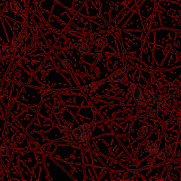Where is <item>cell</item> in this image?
Instances as JSON below:
<instances>
[{"label": "cell", "mask_w": 181, "mask_h": 181, "mask_svg": "<svg viewBox=\"0 0 181 181\" xmlns=\"http://www.w3.org/2000/svg\"><path fill=\"white\" fill-rule=\"evenodd\" d=\"M28 38V33L26 29H22V30L20 31L19 35L16 36L14 38L13 41H12L11 43V49L12 51L15 52L18 50L19 47L21 46V45Z\"/></svg>", "instance_id": "cell-1"}, {"label": "cell", "mask_w": 181, "mask_h": 181, "mask_svg": "<svg viewBox=\"0 0 181 181\" xmlns=\"http://www.w3.org/2000/svg\"><path fill=\"white\" fill-rule=\"evenodd\" d=\"M91 133L92 131L90 129L88 130H85L81 125L72 130L73 136L75 138L81 141V142H82V141L83 142H86V141L89 140L90 136H91Z\"/></svg>", "instance_id": "cell-2"}, {"label": "cell", "mask_w": 181, "mask_h": 181, "mask_svg": "<svg viewBox=\"0 0 181 181\" xmlns=\"http://www.w3.org/2000/svg\"><path fill=\"white\" fill-rule=\"evenodd\" d=\"M127 74H128V70L125 68H120V69H116L108 78V81H110L112 83L120 82L125 79Z\"/></svg>", "instance_id": "cell-3"}, {"label": "cell", "mask_w": 181, "mask_h": 181, "mask_svg": "<svg viewBox=\"0 0 181 181\" xmlns=\"http://www.w3.org/2000/svg\"><path fill=\"white\" fill-rule=\"evenodd\" d=\"M160 144H161L160 140L156 141V142H153V143L148 144L147 147H146V151L149 154L156 155V153L158 151V149H159Z\"/></svg>", "instance_id": "cell-4"}, {"label": "cell", "mask_w": 181, "mask_h": 181, "mask_svg": "<svg viewBox=\"0 0 181 181\" xmlns=\"http://www.w3.org/2000/svg\"><path fill=\"white\" fill-rule=\"evenodd\" d=\"M107 81H108V79H102V80H100V81H96L92 80L91 83H90L89 84L86 86V88H88V91H89L90 93H95V92L98 89L99 87L101 86L103 83L107 82Z\"/></svg>", "instance_id": "cell-5"}, {"label": "cell", "mask_w": 181, "mask_h": 181, "mask_svg": "<svg viewBox=\"0 0 181 181\" xmlns=\"http://www.w3.org/2000/svg\"><path fill=\"white\" fill-rule=\"evenodd\" d=\"M72 47L75 48L76 50H77L81 53H89L90 50L89 45H88V44L85 43H74L72 45Z\"/></svg>", "instance_id": "cell-6"}, {"label": "cell", "mask_w": 181, "mask_h": 181, "mask_svg": "<svg viewBox=\"0 0 181 181\" xmlns=\"http://www.w3.org/2000/svg\"><path fill=\"white\" fill-rule=\"evenodd\" d=\"M10 9L14 13L18 15H22L23 13H24V10H23L21 5L19 4L18 1H11L10 2Z\"/></svg>", "instance_id": "cell-7"}, {"label": "cell", "mask_w": 181, "mask_h": 181, "mask_svg": "<svg viewBox=\"0 0 181 181\" xmlns=\"http://www.w3.org/2000/svg\"><path fill=\"white\" fill-rule=\"evenodd\" d=\"M137 101H138L139 104L142 106H146L149 103V102L150 101V98H149V95L148 94L147 90L142 92L140 98Z\"/></svg>", "instance_id": "cell-8"}, {"label": "cell", "mask_w": 181, "mask_h": 181, "mask_svg": "<svg viewBox=\"0 0 181 181\" xmlns=\"http://www.w3.org/2000/svg\"><path fill=\"white\" fill-rule=\"evenodd\" d=\"M90 38L91 43L94 45L100 44L103 41V36L100 33H93V34L90 35Z\"/></svg>", "instance_id": "cell-9"}, {"label": "cell", "mask_w": 181, "mask_h": 181, "mask_svg": "<svg viewBox=\"0 0 181 181\" xmlns=\"http://www.w3.org/2000/svg\"><path fill=\"white\" fill-rule=\"evenodd\" d=\"M24 139H25V135L20 133V132H16V133L14 134V135L12 136L11 141L12 143L17 144L21 143Z\"/></svg>", "instance_id": "cell-10"}, {"label": "cell", "mask_w": 181, "mask_h": 181, "mask_svg": "<svg viewBox=\"0 0 181 181\" xmlns=\"http://www.w3.org/2000/svg\"><path fill=\"white\" fill-rule=\"evenodd\" d=\"M64 108H65V105H64V104L62 101L56 102V103L54 105L53 108H52V113L54 115L59 114V113L63 110Z\"/></svg>", "instance_id": "cell-11"}, {"label": "cell", "mask_w": 181, "mask_h": 181, "mask_svg": "<svg viewBox=\"0 0 181 181\" xmlns=\"http://www.w3.org/2000/svg\"><path fill=\"white\" fill-rule=\"evenodd\" d=\"M12 50L8 48H0V62L4 60L5 58L8 57L10 55H11Z\"/></svg>", "instance_id": "cell-12"}, {"label": "cell", "mask_w": 181, "mask_h": 181, "mask_svg": "<svg viewBox=\"0 0 181 181\" xmlns=\"http://www.w3.org/2000/svg\"><path fill=\"white\" fill-rule=\"evenodd\" d=\"M40 91H41V94L42 96L49 95L50 93H53V90H52L51 88L48 84H45V83H43V84L41 85V88H40Z\"/></svg>", "instance_id": "cell-13"}, {"label": "cell", "mask_w": 181, "mask_h": 181, "mask_svg": "<svg viewBox=\"0 0 181 181\" xmlns=\"http://www.w3.org/2000/svg\"><path fill=\"white\" fill-rule=\"evenodd\" d=\"M166 98H160L156 101V108L158 110H163L166 108Z\"/></svg>", "instance_id": "cell-14"}, {"label": "cell", "mask_w": 181, "mask_h": 181, "mask_svg": "<svg viewBox=\"0 0 181 181\" xmlns=\"http://www.w3.org/2000/svg\"><path fill=\"white\" fill-rule=\"evenodd\" d=\"M142 89H141L140 87L136 86L135 88L134 89L133 92H132V95H131L132 98L135 100H138L140 98L141 95H142Z\"/></svg>", "instance_id": "cell-15"}, {"label": "cell", "mask_w": 181, "mask_h": 181, "mask_svg": "<svg viewBox=\"0 0 181 181\" xmlns=\"http://www.w3.org/2000/svg\"><path fill=\"white\" fill-rule=\"evenodd\" d=\"M137 177L135 173H134L132 170H128L125 173L123 174V176L122 177V180H132V179L135 178Z\"/></svg>", "instance_id": "cell-16"}, {"label": "cell", "mask_w": 181, "mask_h": 181, "mask_svg": "<svg viewBox=\"0 0 181 181\" xmlns=\"http://www.w3.org/2000/svg\"><path fill=\"white\" fill-rule=\"evenodd\" d=\"M136 85L135 83H130V85H129L128 89H127V93H126V98L128 99L130 98V97H131L132 92H133L134 89L135 88Z\"/></svg>", "instance_id": "cell-17"}, {"label": "cell", "mask_w": 181, "mask_h": 181, "mask_svg": "<svg viewBox=\"0 0 181 181\" xmlns=\"http://www.w3.org/2000/svg\"><path fill=\"white\" fill-rule=\"evenodd\" d=\"M9 153V149L6 144H3L0 145V156H7Z\"/></svg>", "instance_id": "cell-18"}, {"label": "cell", "mask_w": 181, "mask_h": 181, "mask_svg": "<svg viewBox=\"0 0 181 181\" xmlns=\"http://www.w3.org/2000/svg\"><path fill=\"white\" fill-rule=\"evenodd\" d=\"M147 91L148 94L149 95V98H150V101H154L156 99H157L158 98V95L157 94H156L155 93H154L153 91H151V90H147Z\"/></svg>", "instance_id": "cell-19"}, {"label": "cell", "mask_w": 181, "mask_h": 181, "mask_svg": "<svg viewBox=\"0 0 181 181\" xmlns=\"http://www.w3.org/2000/svg\"><path fill=\"white\" fill-rule=\"evenodd\" d=\"M162 151L167 157V156H170V155L172 154V147H170V146H167L164 149H162Z\"/></svg>", "instance_id": "cell-20"}, {"label": "cell", "mask_w": 181, "mask_h": 181, "mask_svg": "<svg viewBox=\"0 0 181 181\" xmlns=\"http://www.w3.org/2000/svg\"><path fill=\"white\" fill-rule=\"evenodd\" d=\"M156 156H157V158H158V159L160 160H164L165 158H166V156L165 155L164 153L163 152L162 150L161 151H158L157 153H156Z\"/></svg>", "instance_id": "cell-21"}, {"label": "cell", "mask_w": 181, "mask_h": 181, "mask_svg": "<svg viewBox=\"0 0 181 181\" xmlns=\"http://www.w3.org/2000/svg\"><path fill=\"white\" fill-rule=\"evenodd\" d=\"M148 130H149V128H148V126H147V125H143L140 128V131L142 133H146V132H148Z\"/></svg>", "instance_id": "cell-22"}, {"label": "cell", "mask_w": 181, "mask_h": 181, "mask_svg": "<svg viewBox=\"0 0 181 181\" xmlns=\"http://www.w3.org/2000/svg\"><path fill=\"white\" fill-rule=\"evenodd\" d=\"M147 163L148 166H152V165L154 163V160L153 159V158H148L147 161Z\"/></svg>", "instance_id": "cell-23"}, {"label": "cell", "mask_w": 181, "mask_h": 181, "mask_svg": "<svg viewBox=\"0 0 181 181\" xmlns=\"http://www.w3.org/2000/svg\"><path fill=\"white\" fill-rule=\"evenodd\" d=\"M167 14H168V16H172L175 14V11L174 9H169L168 11H167Z\"/></svg>", "instance_id": "cell-24"}, {"label": "cell", "mask_w": 181, "mask_h": 181, "mask_svg": "<svg viewBox=\"0 0 181 181\" xmlns=\"http://www.w3.org/2000/svg\"><path fill=\"white\" fill-rule=\"evenodd\" d=\"M60 64H61V66H62V67H67V60H62V61H61V62H60Z\"/></svg>", "instance_id": "cell-25"}, {"label": "cell", "mask_w": 181, "mask_h": 181, "mask_svg": "<svg viewBox=\"0 0 181 181\" xmlns=\"http://www.w3.org/2000/svg\"><path fill=\"white\" fill-rule=\"evenodd\" d=\"M148 180L149 181H158V177H149V179H148Z\"/></svg>", "instance_id": "cell-26"}, {"label": "cell", "mask_w": 181, "mask_h": 181, "mask_svg": "<svg viewBox=\"0 0 181 181\" xmlns=\"http://www.w3.org/2000/svg\"><path fill=\"white\" fill-rule=\"evenodd\" d=\"M177 124L179 127H180L181 128V117H180L177 120Z\"/></svg>", "instance_id": "cell-27"}, {"label": "cell", "mask_w": 181, "mask_h": 181, "mask_svg": "<svg viewBox=\"0 0 181 181\" xmlns=\"http://www.w3.org/2000/svg\"><path fill=\"white\" fill-rule=\"evenodd\" d=\"M62 128L65 129L66 130H69V128H70V127H69V125H67V124H64L63 125H62Z\"/></svg>", "instance_id": "cell-28"}, {"label": "cell", "mask_w": 181, "mask_h": 181, "mask_svg": "<svg viewBox=\"0 0 181 181\" xmlns=\"http://www.w3.org/2000/svg\"><path fill=\"white\" fill-rule=\"evenodd\" d=\"M66 132V130L64 128H63L62 127V128H61V132H62V133H64V132Z\"/></svg>", "instance_id": "cell-29"}, {"label": "cell", "mask_w": 181, "mask_h": 181, "mask_svg": "<svg viewBox=\"0 0 181 181\" xmlns=\"http://www.w3.org/2000/svg\"><path fill=\"white\" fill-rule=\"evenodd\" d=\"M163 180V177H161V175H160L159 177H158V181H161Z\"/></svg>", "instance_id": "cell-30"}, {"label": "cell", "mask_w": 181, "mask_h": 181, "mask_svg": "<svg viewBox=\"0 0 181 181\" xmlns=\"http://www.w3.org/2000/svg\"><path fill=\"white\" fill-rule=\"evenodd\" d=\"M42 70V67L41 66H38V72H40V71Z\"/></svg>", "instance_id": "cell-31"}, {"label": "cell", "mask_w": 181, "mask_h": 181, "mask_svg": "<svg viewBox=\"0 0 181 181\" xmlns=\"http://www.w3.org/2000/svg\"><path fill=\"white\" fill-rule=\"evenodd\" d=\"M179 144H180V145L181 146V137H180V141H179Z\"/></svg>", "instance_id": "cell-32"}, {"label": "cell", "mask_w": 181, "mask_h": 181, "mask_svg": "<svg viewBox=\"0 0 181 181\" xmlns=\"http://www.w3.org/2000/svg\"><path fill=\"white\" fill-rule=\"evenodd\" d=\"M178 14H178L179 16H181V11H179V12H178Z\"/></svg>", "instance_id": "cell-33"}, {"label": "cell", "mask_w": 181, "mask_h": 181, "mask_svg": "<svg viewBox=\"0 0 181 181\" xmlns=\"http://www.w3.org/2000/svg\"><path fill=\"white\" fill-rule=\"evenodd\" d=\"M177 32H178V33H181V30H179V31H177Z\"/></svg>", "instance_id": "cell-34"}]
</instances>
